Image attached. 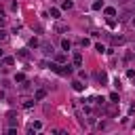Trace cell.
I'll use <instances>...</instances> for the list:
<instances>
[{"mask_svg":"<svg viewBox=\"0 0 135 135\" xmlns=\"http://www.w3.org/2000/svg\"><path fill=\"white\" fill-rule=\"evenodd\" d=\"M72 61H74L76 68H80V65H82V55H80V53H74V59H72Z\"/></svg>","mask_w":135,"mask_h":135,"instance_id":"1","label":"cell"},{"mask_svg":"<svg viewBox=\"0 0 135 135\" xmlns=\"http://www.w3.org/2000/svg\"><path fill=\"white\" fill-rule=\"evenodd\" d=\"M72 6H74V2H72V0H63V2H61V8H63V11H70Z\"/></svg>","mask_w":135,"mask_h":135,"instance_id":"3","label":"cell"},{"mask_svg":"<svg viewBox=\"0 0 135 135\" xmlns=\"http://www.w3.org/2000/svg\"><path fill=\"white\" fill-rule=\"evenodd\" d=\"M17 55H19V57H21V59H27V57H30V55H27V51H19V53H17Z\"/></svg>","mask_w":135,"mask_h":135,"instance_id":"19","label":"cell"},{"mask_svg":"<svg viewBox=\"0 0 135 135\" xmlns=\"http://www.w3.org/2000/svg\"><path fill=\"white\" fill-rule=\"evenodd\" d=\"M95 78H97L101 84H103V82H108V76H105V72H97V74H95Z\"/></svg>","mask_w":135,"mask_h":135,"instance_id":"2","label":"cell"},{"mask_svg":"<svg viewBox=\"0 0 135 135\" xmlns=\"http://www.w3.org/2000/svg\"><path fill=\"white\" fill-rule=\"evenodd\" d=\"M2 63H4V65H13L15 59H13V57H2Z\"/></svg>","mask_w":135,"mask_h":135,"instance_id":"13","label":"cell"},{"mask_svg":"<svg viewBox=\"0 0 135 135\" xmlns=\"http://www.w3.org/2000/svg\"><path fill=\"white\" fill-rule=\"evenodd\" d=\"M55 30H57V32H68V25L61 23V21H57V23H55Z\"/></svg>","mask_w":135,"mask_h":135,"instance_id":"4","label":"cell"},{"mask_svg":"<svg viewBox=\"0 0 135 135\" xmlns=\"http://www.w3.org/2000/svg\"><path fill=\"white\" fill-rule=\"evenodd\" d=\"M105 15H108V17H114V15H116V8H112V6H105Z\"/></svg>","mask_w":135,"mask_h":135,"instance_id":"8","label":"cell"},{"mask_svg":"<svg viewBox=\"0 0 135 135\" xmlns=\"http://www.w3.org/2000/svg\"><path fill=\"white\" fill-rule=\"evenodd\" d=\"M122 42H124L122 36H114V38H112V44H122Z\"/></svg>","mask_w":135,"mask_h":135,"instance_id":"10","label":"cell"},{"mask_svg":"<svg viewBox=\"0 0 135 135\" xmlns=\"http://www.w3.org/2000/svg\"><path fill=\"white\" fill-rule=\"evenodd\" d=\"M59 15H61L59 8H51V17H53V19H59Z\"/></svg>","mask_w":135,"mask_h":135,"instance_id":"9","label":"cell"},{"mask_svg":"<svg viewBox=\"0 0 135 135\" xmlns=\"http://www.w3.org/2000/svg\"><path fill=\"white\" fill-rule=\"evenodd\" d=\"M32 129H34V131H40V129H42V122H40V120H36V122L32 124Z\"/></svg>","mask_w":135,"mask_h":135,"instance_id":"15","label":"cell"},{"mask_svg":"<svg viewBox=\"0 0 135 135\" xmlns=\"http://www.w3.org/2000/svg\"><path fill=\"white\" fill-rule=\"evenodd\" d=\"M44 95H46V91H44V89H40V91H36V93H34V99H44Z\"/></svg>","mask_w":135,"mask_h":135,"instance_id":"6","label":"cell"},{"mask_svg":"<svg viewBox=\"0 0 135 135\" xmlns=\"http://www.w3.org/2000/svg\"><path fill=\"white\" fill-rule=\"evenodd\" d=\"M95 51H97V53H103L105 49H103V44H95Z\"/></svg>","mask_w":135,"mask_h":135,"instance_id":"20","label":"cell"},{"mask_svg":"<svg viewBox=\"0 0 135 135\" xmlns=\"http://www.w3.org/2000/svg\"><path fill=\"white\" fill-rule=\"evenodd\" d=\"M42 49H44V53H53V46L51 44H42Z\"/></svg>","mask_w":135,"mask_h":135,"instance_id":"18","label":"cell"},{"mask_svg":"<svg viewBox=\"0 0 135 135\" xmlns=\"http://www.w3.org/2000/svg\"><path fill=\"white\" fill-rule=\"evenodd\" d=\"M110 101H112V103H118V101H120V99H118V93H110Z\"/></svg>","mask_w":135,"mask_h":135,"instance_id":"14","label":"cell"},{"mask_svg":"<svg viewBox=\"0 0 135 135\" xmlns=\"http://www.w3.org/2000/svg\"><path fill=\"white\" fill-rule=\"evenodd\" d=\"M131 23H133V27H135V19H133V21H131Z\"/></svg>","mask_w":135,"mask_h":135,"instance_id":"24","label":"cell"},{"mask_svg":"<svg viewBox=\"0 0 135 135\" xmlns=\"http://www.w3.org/2000/svg\"><path fill=\"white\" fill-rule=\"evenodd\" d=\"M2 55H4V51H2V49H0V57H2Z\"/></svg>","mask_w":135,"mask_h":135,"instance_id":"23","label":"cell"},{"mask_svg":"<svg viewBox=\"0 0 135 135\" xmlns=\"http://www.w3.org/2000/svg\"><path fill=\"white\" fill-rule=\"evenodd\" d=\"M101 6H103V0H95V2H93V6H91V8H93V11H99V8H101Z\"/></svg>","mask_w":135,"mask_h":135,"instance_id":"7","label":"cell"},{"mask_svg":"<svg viewBox=\"0 0 135 135\" xmlns=\"http://www.w3.org/2000/svg\"><path fill=\"white\" fill-rule=\"evenodd\" d=\"M15 82H25V76H23V74H17V76H15Z\"/></svg>","mask_w":135,"mask_h":135,"instance_id":"17","label":"cell"},{"mask_svg":"<svg viewBox=\"0 0 135 135\" xmlns=\"http://www.w3.org/2000/svg\"><path fill=\"white\" fill-rule=\"evenodd\" d=\"M89 44H91L89 38H80V46H89Z\"/></svg>","mask_w":135,"mask_h":135,"instance_id":"16","label":"cell"},{"mask_svg":"<svg viewBox=\"0 0 135 135\" xmlns=\"http://www.w3.org/2000/svg\"><path fill=\"white\" fill-rule=\"evenodd\" d=\"M61 46H63L65 51H70V46H72V42H70L68 38H63V40H61Z\"/></svg>","mask_w":135,"mask_h":135,"instance_id":"11","label":"cell"},{"mask_svg":"<svg viewBox=\"0 0 135 135\" xmlns=\"http://www.w3.org/2000/svg\"><path fill=\"white\" fill-rule=\"evenodd\" d=\"M72 86H74V91H84V84H82L80 80H74V82H72Z\"/></svg>","mask_w":135,"mask_h":135,"instance_id":"5","label":"cell"},{"mask_svg":"<svg viewBox=\"0 0 135 135\" xmlns=\"http://www.w3.org/2000/svg\"><path fill=\"white\" fill-rule=\"evenodd\" d=\"M4 38H6V32H4L2 27H0V40H4Z\"/></svg>","mask_w":135,"mask_h":135,"instance_id":"21","label":"cell"},{"mask_svg":"<svg viewBox=\"0 0 135 135\" xmlns=\"http://www.w3.org/2000/svg\"><path fill=\"white\" fill-rule=\"evenodd\" d=\"M65 59H68V57H65L63 53H59V55L55 57V61H57V63H65Z\"/></svg>","mask_w":135,"mask_h":135,"instance_id":"12","label":"cell"},{"mask_svg":"<svg viewBox=\"0 0 135 135\" xmlns=\"http://www.w3.org/2000/svg\"><path fill=\"white\" fill-rule=\"evenodd\" d=\"M4 21H6V17H4V15H2V13H0V27H2V25H4Z\"/></svg>","mask_w":135,"mask_h":135,"instance_id":"22","label":"cell"}]
</instances>
